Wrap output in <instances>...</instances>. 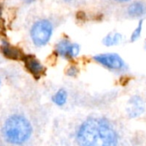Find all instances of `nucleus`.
<instances>
[{"label": "nucleus", "instance_id": "nucleus-1", "mask_svg": "<svg viewBox=\"0 0 146 146\" xmlns=\"http://www.w3.org/2000/svg\"><path fill=\"white\" fill-rule=\"evenodd\" d=\"M77 146H117L118 134L105 118H88L75 133Z\"/></svg>", "mask_w": 146, "mask_h": 146}, {"label": "nucleus", "instance_id": "nucleus-2", "mask_svg": "<svg viewBox=\"0 0 146 146\" xmlns=\"http://www.w3.org/2000/svg\"><path fill=\"white\" fill-rule=\"evenodd\" d=\"M31 120L23 114L8 116L0 127L2 146H34L36 133Z\"/></svg>", "mask_w": 146, "mask_h": 146}, {"label": "nucleus", "instance_id": "nucleus-3", "mask_svg": "<svg viewBox=\"0 0 146 146\" xmlns=\"http://www.w3.org/2000/svg\"><path fill=\"white\" fill-rule=\"evenodd\" d=\"M52 34V23L47 20H40L35 23L31 29V38L34 43L41 46L46 45Z\"/></svg>", "mask_w": 146, "mask_h": 146}, {"label": "nucleus", "instance_id": "nucleus-4", "mask_svg": "<svg viewBox=\"0 0 146 146\" xmlns=\"http://www.w3.org/2000/svg\"><path fill=\"white\" fill-rule=\"evenodd\" d=\"M94 59L110 70H122L125 67V62L121 57L116 53H104L94 57Z\"/></svg>", "mask_w": 146, "mask_h": 146}, {"label": "nucleus", "instance_id": "nucleus-5", "mask_svg": "<svg viewBox=\"0 0 146 146\" xmlns=\"http://www.w3.org/2000/svg\"><path fill=\"white\" fill-rule=\"evenodd\" d=\"M26 69L31 73L35 78H40L44 71L43 65L40 63V61L33 55L24 56L23 59Z\"/></svg>", "mask_w": 146, "mask_h": 146}, {"label": "nucleus", "instance_id": "nucleus-6", "mask_svg": "<svg viewBox=\"0 0 146 146\" xmlns=\"http://www.w3.org/2000/svg\"><path fill=\"white\" fill-rule=\"evenodd\" d=\"M130 107L128 108V115L131 118H136L141 115L145 109L143 101L139 96H133L129 101Z\"/></svg>", "mask_w": 146, "mask_h": 146}, {"label": "nucleus", "instance_id": "nucleus-7", "mask_svg": "<svg viewBox=\"0 0 146 146\" xmlns=\"http://www.w3.org/2000/svg\"><path fill=\"white\" fill-rule=\"evenodd\" d=\"M1 51L2 53L8 58L10 59H14V60H21L23 59L24 54L22 50H20L17 47H15L8 43H4L3 46H1Z\"/></svg>", "mask_w": 146, "mask_h": 146}, {"label": "nucleus", "instance_id": "nucleus-8", "mask_svg": "<svg viewBox=\"0 0 146 146\" xmlns=\"http://www.w3.org/2000/svg\"><path fill=\"white\" fill-rule=\"evenodd\" d=\"M144 6L141 2H134L132 3L127 10V12L129 14V16L133 17H140L144 13Z\"/></svg>", "mask_w": 146, "mask_h": 146}, {"label": "nucleus", "instance_id": "nucleus-9", "mask_svg": "<svg viewBox=\"0 0 146 146\" xmlns=\"http://www.w3.org/2000/svg\"><path fill=\"white\" fill-rule=\"evenodd\" d=\"M122 40V35L119 33H112L108 35L104 39H103V44L110 46L113 45L119 44Z\"/></svg>", "mask_w": 146, "mask_h": 146}, {"label": "nucleus", "instance_id": "nucleus-10", "mask_svg": "<svg viewBox=\"0 0 146 146\" xmlns=\"http://www.w3.org/2000/svg\"><path fill=\"white\" fill-rule=\"evenodd\" d=\"M71 43L68 40H62L56 46V52L63 56V57H68L69 58V52L70 48Z\"/></svg>", "mask_w": 146, "mask_h": 146}, {"label": "nucleus", "instance_id": "nucleus-11", "mask_svg": "<svg viewBox=\"0 0 146 146\" xmlns=\"http://www.w3.org/2000/svg\"><path fill=\"white\" fill-rule=\"evenodd\" d=\"M67 100V93L64 90H58L52 97V101L58 106H63Z\"/></svg>", "mask_w": 146, "mask_h": 146}, {"label": "nucleus", "instance_id": "nucleus-12", "mask_svg": "<svg viewBox=\"0 0 146 146\" xmlns=\"http://www.w3.org/2000/svg\"><path fill=\"white\" fill-rule=\"evenodd\" d=\"M142 28H143V20H141V21L138 23L137 27V28L134 29V31L132 32L131 36V41L134 42L135 40H137L140 37V35H141V32H142Z\"/></svg>", "mask_w": 146, "mask_h": 146}, {"label": "nucleus", "instance_id": "nucleus-13", "mask_svg": "<svg viewBox=\"0 0 146 146\" xmlns=\"http://www.w3.org/2000/svg\"><path fill=\"white\" fill-rule=\"evenodd\" d=\"M80 48L78 44H71L69 52V58H74L79 53Z\"/></svg>", "mask_w": 146, "mask_h": 146}, {"label": "nucleus", "instance_id": "nucleus-14", "mask_svg": "<svg viewBox=\"0 0 146 146\" xmlns=\"http://www.w3.org/2000/svg\"><path fill=\"white\" fill-rule=\"evenodd\" d=\"M66 74L70 77H74L78 74V68L76 66H70L67 71H66Z\"/></svg>", "mask_w": 146, "mask_h": 146}, {"label": "nucleus", "instance_id": "nucleus-15", "mask_svg": "<svg viewBox=\"0 0 146 146\" xmlns=\"http://www.w3.org/2000/svg\"><path fill=\"white\" fill-rule=\"evenodd\" d=\"M117 2H120V3H125V2H128L130 0H115Z\"/></svg>", "mask_w": 146, "mask_h": 146}, {"label": "nucleus", "instance_id": "nucleus-16", "mask_svg": "<svg viewBox=\"0 0 146 146\" xmlns=\"http://www.w3.org/2000/svg\"><path fill=\"white\" fill-rule=\"evenodd\" d=\"M24 1H25L26 3H32V2H35V0H24Z\"/></svg>", "mask_w": 146, "mask_h": 146}, {"label": "nucleus", "instance_id": "nucleus-17", "mask_svg": "<svg viewBox=\"0 0 146 146\" xmlns=\"http://www.w3.org/2000/svg\"><path fill=\"white\" fill-rule=\"evenodd\" d=\"M0 146H2V145H1V143H0Z\"/></svg>", "mask_w": 146, "mask_h": 146}]
</instances>
